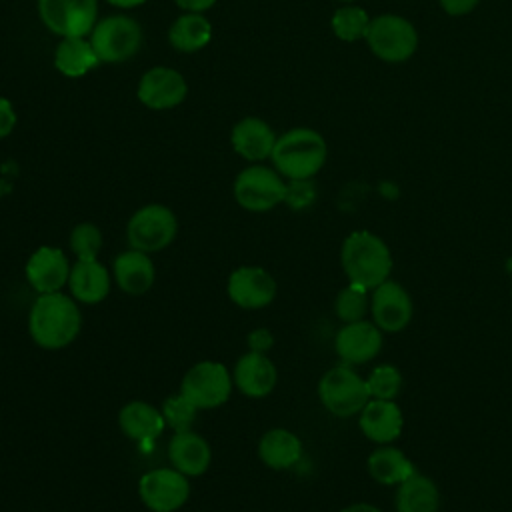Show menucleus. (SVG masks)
I'll list each match as a JSON object with an SVG mask.
<instances>
[{
    "label": "nucleus",
    "instance_id": "20",
    "mask_svg": "<svg viewBox=\"0 0 512 512\" xmlns=\"http://www.w3.org/2000/svg\"><path fill=\"white\" fill-rule=\"evenodd\" d=\"M168 460L170 466L184 476L196 478L208 472L212 464V448L208 440L194 430L174 432L168 442Z\"/></svg>",
    "mask_w": 512,
    "mask_h": 512
},
{
    "label": "nucleus",
    "instance_id": "10",
    "mask_svg": "<svg viewBox=\"0 0 512 512\" xmlns=\"http://www.w3.org/2000/svg\"><path fill=\"white\" fill-rule=\"evenodd\" d=\"M136 490L150 512H178L190 498V478L172 466H158L138 478Z\"/></svg>",
    "mask_w": 512,
    "mask_h": 512
},
{
    "label": "nucleus",
    "instance_id": "4",
    "mask_svg": "<svg viewBox=\"0 0 512 512\" xmlns=\"http://www.w3.org/2000/svg\"><path fill=\"white\" fill-rule=\"evenodd\" d=\"M232 388V372L226 364L200 360L184 372L178 392L184 394L198 410H214L230 400Z\"/></svg>",
    "mask_w": 512,
    "mask_h": 512
},
{
    "label": "nucleus",
    "instance_id": "13",
    "mask_svg": "<svg viewBox=\"0 0 512 512\" xmlns=\"http://www.w3.org/2000/svg\"><path fill=\"white\" fill-rule=\"evenodd\" d=\"M72 262L62 248L38 246L24 264V278L36 294L62 292L68 284Z\"/></svg>",
    "mask_w": 512,
    "mask_h": 512
},
{
    "label": "nucleus",
    "instance_id": "38",
    "mask_svg": "<svg viewBox=\"0 0 512 512\" xmlns=\"http://www.w3.org/2000/svg\"><path fill=\"white\" fill-rule=\"evenodd\" d=\"M182 10L186 12H204L210 6H214L216 0H174Z\"/></svg>",
    "mask_w": 512,
    "mask_h": 512
},
{
    "label": "nucleus",
    "instance_id": "35",
    "mask_svg": "<svg viewBox=\"0 0 512 512\" xmlns=\"http://www.w3.org/2000/svg\"><path fill=\"white\" fill-rule=\"evenodd\" d=\"M246 342H248L250 352L268 354V350L274 346V336L268 328H254L252 332H248Z\"/></svg>",
    "mask_w": 512,
    "mask_h": 512
},
{
    "label": "nucleus",
    "instance_id": "1",
    "mask_svg": "<svg viewBox=\"0 0 512 512\" xmlns=\"http://www.w3.org/2000/svg\"><path fill=\"white\" fill-rule=\"evenodd\" d=\"M28 334L42 350H64L82 330V312L78 302L64 292L36 294L28 310Z\"/></svg>",
    "mask_w": 512,
    "mask_h": 512
},
{
    "label": "nucleus",
    "instance_id": "12",
    "mask_svg": "<svg viewBox=\"0 0 512 512\" xmlns=\"http://www.w3.org/2000/svg\"><path fill=\"white\" fill-rule=\"evenodd\" d=\"M38 14L44 26L62 38L86 36L96 26L98 0H38Z\"/></svg>",
    "mask_w": 512,
    "mask_h": 512
},
{
    "label": "nucleus",
    "instance_id": "11",
    "mask_svg": "<svg viewBox=\"0 0 512 512\" xmlns=\"http://www.w3.org/2000/svg\"><path fill=\"white\" fill-rule=\"evenodd\" d=\"M278 284L274 276L254 264H242L234 268L226 278L228 300L242 310H260L274 302Z\"/></svg>",
    "mask_w": 512,
    "mask_h": 512
},
{
    "label": "nucleus",
    "instance_id": "9",
    "mask_svg": "<svg viewBox=\"0 0 512 512\" xmlns=\"http://www.w3.org/2000/svg\"><path fill=\"white\" fill-rule=\"evenodd\" d=\"M90 44L100 62H124L140 50L142 28L130 16L112 14L96 22L90 32Z\"/></svg>",
    "mask_w": 512,
    "mask_h": 512
},
{
    "label": "nucleus",
    "instance_id": "41",
    "mask_svg": "<svg viewBox=\"0 0 512 512\" xmlns=\"http://www.w3.org/2000/svg\"><path fill=\"white\" fill-rule=\"evenodd\" d=\"M340 2H352V0H340Z\"/></svg>",
    "mask_w": 512,
    "mask_h": 512
},
{
    "label": "nucleus",
    "instance_id": "29",
    "mask_svg": "<svg viewBox=\"0 0 512 512\" xmlns=\"http://www.w3.org/2000/svg\"><path fill=\"white\" fill-rule=\"evenodd\" d=\"M68 246L74 260H96L104 246L102 230L94 222H80L70 230Z\"/></svg>",
    "mask_w": 512,
    "mask_h": 512
},
{
    "label": "nucleus",
    "instance_id": "3",
    "mask_svg": "<svg viewBox=\"0 0 512 512\" xmlns=\"http://www.w3.org/2000/svg\"><path fill=\"white\" fill-rule=\"evenodd\" d=\"M326 142L312 128H292L276 138L274 168L288 180H310L326 162Z\"/></svg>",
    "mask_w": 512,
    "mask_h": 512
},
{
    "label": "nucleus",
    "instance_id": "2",
    "mask_svg": "<svg viewBox=\"0 0 512 512\" xmlns=\"http://www.w3.org/2000/svg\"><path fill=\"white\" fill-rule=\"evenodd\" d=\"M340 262L348 282L366 290L380 286L392 272V254L386 242L368 230H354L344 238Z\"/></svg>",
    "mask_w": 512,
    "mask_h": 512
},
{
    "label": "nucleus",
    "instance_id": "34",
    "mask_svg": "<svg viewBox=\"0 0 512 512\" xmlns=\"http://www.w3.org/2000/svg\"><path fill=\"white\" fill-rule=\"evenodd\" d=\"M312 200H314V188L310 186L308 180H290V184H286L284 202H288L292 208H304Z\"/></svg>",
    "mask_w": 512,
    "mask_h": 512
},
{
    "label": "nucleus",
    "instance_id": "25",
    "mask_svg": "<svg viewBox=\"0 0 512 512\" xmlns=\"http://www.w3.org/2000/svg\"><path fill=\"white\" fill-rule=\"evenodd\" d=\"M366 466H368V474L378 484H384V486H398L416 472L410 458L400 448H394L388 444H382L380 448H376L368 456Z\"/></svg>",
    "mask_w": 512,
    "mask_h": 512
},
{
    "label": "nucleus",
    "instance_id": "28",
    "mask_svg": "<svg viewBox=\"0 0 512 512\" xmlns=\"http://www.w3.org/2000/svg\"><path fill=\"white\" fill-rule=\"evenodd\" d=\"M212 26L202 12H186L178 16L168 32L170 44L178 52H196L210 42Z\"/></svg>",
    "mask_w": 512,
    "mask_h": 512
},
{
    "label": "nucleus",
    "instance_id": "22",
    "mask_svg": "<svg viewBox=\"0 0 512 512\" xmlns=\"http://www.w3.org/2000/svg\"><path fill=\"white\" fill-rule=\"evenodd\" d=\"M118 428L132 442H150L162 436L166 422L162 410L146 400H130L118 412Z\"/></svg>",
    "mask_w": 512,
    "mask_h": 512
},
{
    "label": "nucleus",
    "instance_id": "14",
    "mask_svg": "<svg viewBox=\"0 0 512 512\" xmlns=\"http://www.w3.org/2000/svg\"><path fill=\"white\" fill-rule=\"evenodd\" d=\"M370 312L374 324L382 332H400L412 320L410 294L394 280H384L374 288L370 298Z\"/></svg>",
    "mask_w": 512,
    "mask_h": 512
},
{
    "label": "nucleus",
    "instance_id": "23",
    "mask_svg": "<svg viewBox=\"0 0 512 512\" xmlns=\"http://www.w3.org/2000/svg\"><path fill=\"white\" fill-rule=\"evenodd\" d=\"M256 454L270 470H288L302 458V442L288 428H270L260 436Z\"/></svg>",
    "mask_w": 512,
    "mask_h": 512
},
{
    "label": "nucleus",
    "instance_id": "32",
    "mask_svg": "<svg viewBox=\"0 0 512 512\" xmlns=\"http://www.w3.org/2000/svg\"><path fill=\"white\" fill-rule=\"evenodd\" d=\"M162 416L166 422V428H170L172 432H184V430H192L196 416H198V408L180 392L168 396L162 406Z\"/></svg>",
    "mask_w": 512,
    "mask_h": 512
},
{
    "label": "nucleus",
    "instance_id": "17",
    "mask_svg": "<svg viewBox=\"0 0 512 512\" xmlns=\"http://www.w3.org/2000/svg\"><path fill=\"white\" fill-rule=\"evenodd\" d=\"M234 388L246 398H266L278 384V370L268 354L244 352L232 368Z\"/></svg>",
    "mask_w": 512,
    "mask_h": 512
},
{
    "label": "nucleus",
    "instance_id": "7",
    "mask_svg": "<svg viewBox=\"0 0 512 512\" xmlns=\"http://www.w3.org/2000/svg\"><path fill=\"white\" fill-rule=\"evenodd\" d=\"M234 200L248 212H268L284 202L286 182L276 168L252 164L232 184Z\"/></svg>",
    "mask_w": 512,
    "mask_h": 512
},
{
    "label": "nucleus",
    "instance_id": "30",
    "mask_svg": "<svg viewBox=\"0 0 512 512\" xmlns=\"http://www.w3.org/2000/svg\"><path fill=\"white\" fill-rule=\"evenodd\" d=\"M370 18L360 6H342L332 14V30L344 42H354L366 36Z\"/></svg>",
    "mask_w": 512,
    "mask_h": 512
},
{
    "label": "nucleus",
    "instance_id": "27",
    "mask_svg": "<svg viewBox=\"0 0 512 512\" xmlns=\"http://www.w3.org/2000/svg\"><path fill=\"white\" fill-rule=\"evenodd\" d=\"M100 64V58L96 56L90 40L84 36H66L60 40L56 54H54V66L70 78L84 76L86 72L94 70Z\"/></svg>",
    "mask_w": 512,
    "mask_h": 512
},
{
    "label": "nucleus",
    "instance_id": "21",
    "mask_svg": "<svg viewBox=\"0 0 512 512\" xmlns=\"http://www.w3.org/2000/svg\"><path fill=\"white\" fill-rule=\"evenodd\" d=\"M360 430L362 434L376 444L394 442L404 426V416L400 406L394 400H378L372 398L360 410Z\"/></svg>",
    "mask_w": 512,
    "mask_h": 512
},
{
    "label": "nucleus",
    "instance_id": "24",
    "mask_svg": "<svg viewBox=\"0 0 512 512\" xmlns=\"http://www.w3.org/2000/svg\"><path fill=\"white\" fill-rule=\"evenodd\" d=\"M230 140H232V148L242 158L260 162V160L272 156V150L276 144V134L264 120L250 116V118H242L232 128Z\"/></svg>",
    "mask_w": 512,
    "mask_h": 512
},
{
    "label": "nucleus",
    "instance_id": "26",
    "mask_svg": "<svg viewBox=\"0 0 512 512\" xmlns=\"http://www.w3.org/2000/svg\"><path fill=\"white\" fill-rule=\"evenodd\" d=\"M394 504L396 512H438L440 492L428 476L414 472L398 484Z\"/></svg>",
    "mask_w": 512,
    "mask_h": 512
},
{
    "label": "nucleus",
    "instance_id": "18",
    "mask_svg": "<svg viewBox=\"0 0 512 512\" xmlns=\"http://www.w3.org/2000/svg\"><path fill=\"white\" fill-rule=\"evenodd\" d=\"M112 272L96 260H74L68 276V294L86 306L104 302L112 288Z\"/></svg>",
    "mask_w": 512,
    "mask_h": 512
},
{
    "label": "nucleus",
    "instance_id": "15",
    "mask_svg": "<svg viewBox=\"0 0 512 512\" xmlns=\"http://www.w3.org/2000/svg\"><path fill=\"white\" fill-rule=\"evenodd\" d=\"M334 350L348 366L366 364L382 350V330L368 320L348 322L336 332Z\"/></svg>",
    "mask_w": 512,
    "mask_h": 512
},
{
    "label": "nucleus",
    "instance_id": "33",
    "mask_svg": "<svg viewBox=\"0 0 512 512\" xmlns=\"http://www.w3.org/2000/svg\"><path fill=\"white\" fill-rule=\"evenodd\" d=\"M366 386H368L370 398L394 400L402 390V374L392 364H380L372 368L370 376L366 378Z\"/></svg>",
    "mask_w": 512,
    "mask_h": 512
},
{
    "label": "nucleus",
    "instance_id": "16",
    "mask_svg": "<svg viewBox=\"0 0 512 512\" xmlns=\"http://www.w3.org/2000/svg\"><path fill=\"white\" fill-rule=\"evenodd\" d=\"M188 86L184 76L166 66H156L144 72L138 82V100L152 110H166L178 106L186 98Z\"/></svg>",
    "mask_w": 512,
    "mask_h": 512
},
{
    "label": "nucleus",
    "instance_id": "36",
    "mask_svg": "<svg viewBox=\"0 0 512 512\" xmlns=\"http://www.w3.org/2000/svg\"><path fill=\"white\" fill-rule=\"evenodd\" d=\"M16 126V112L12 104L0 96V138H6Z\"/></svg>",
    "mask_w": 512,
    "mask_h": 512
},
{
    "label": "nucleus",
    "instance_id": "40",
    "mask_svg": "<svg viewBox=\"0 0 512 512\" xmlns=\"http://www.w3.org/2000/svg\"><path fill=\"white\" fill-rule=\"evenodd\" d=\"M108 2L114 4V6H118V8H134V6L144 4L146 0H108Z\"/></svg>",
    "mask_w": 512,
    "mask_h": 512
},
{
    "label": "nucleus",
    "instance_id": "5",
    "mask_svg": "<svg viewBox=\"0 0 512 512\" xmlns=\"http://www.w3.org/2000/svg\"><path fill=\"white\" fill-rule=\"evenodd\" d=\"M318 398L330 414L348 418L360 414L370 400V392L366 380L352 370V366L340 364L322 374L318 382Z\"/></svg>",
    "mask_w": 512,
    "mask_h": 512
},
{
    "label": "nucleus",
    "instance_id": "8",
    "mask_svg": "<svg viewBox=\"0 0 512 512\" xmlns=\"http://www.w3.org/2000/svg\"><path fill=\"white\" fill-rule=\"evenodd\" d=\"M370 50L384 62H404L418 48V32L410 20L398 14H380L370 20L366 30Z\"/></svg>",
    "mask_w": 512,
    "mask_h": 512
},
{
    "label": "nucleus",
    "instance_id": "6",
    "mask_svg": "<svg viewBox=\"0 0 512 512\" xmlns=\"http://www.w3.org/2000/svg\"><path fill=\"white\" fill-rule=\"evenodd\" d=\"M178 234L176 214L164 204H146L138 208L126 224V240L130 248L146 254L166 250Z\"/></svg>",
    "mask_w": 512,
    "mask_h": 512
},
{
    "label": "nucleus",
    "instance_id": "37",
    "mask_svg": "<svg viewBox=\"0 0 512 512\" xmlns=\"http://www.w3.org/2000/svg\"><path fill=\"white\" fill-rule=\"evenodd\" d=\"M448 16H464L472 12L480 0H438Z\"/></svg>",
    "mask_w": 512,
    "mask_h": 512
},
{
    "label": "nucleus",
    "instance_id": "19",
    "mask_svg": "<svg viewBox=\"0 0 512 512\" xmlns=\"http://www.w3.org/2000/svg\"><path fill=\"white\" fill-rule=\"evenodd\" d=\"M112 280L120 288V292L128 296L146 294L156 280V268L152 262V254H146L136 248H128L114 256L112 260Z\"/></svg>",
    "mask_w": 512,
    "mask_h": 512
},
{
    "label": "nucleus",
    "instance_id": "31",
    "mask_svg": "<svg viewBox=\"0 0 512 512\" xmlns=\"http://www.w3.org/2000/svg\"><path fill=\"white\" fill-rule=\"evenodd\" d=\"M368 308H370L368 290L352 282H348V286L342 288L334 300V312L344 324L364 320Z\"/></svg>",
    "mask_w": 512,
    "mask_h": 512
},
{
    "label": "nucleus",
    "instance_id": "39",
    "mask_svg": "<svg viewBox=\"0 0 512 512\" xmlns=\"http://www.w3.org/2000/svg\"><path fill=\"white\" fill-rule=\"evenodd\" d=\"M340 512H382V510L374 504H368V502H356V504H350V506L342 508Z\"/></svg>",
    "mask_w": 512,
    "mask_h": 512
}]
</instances>
